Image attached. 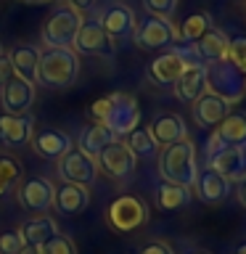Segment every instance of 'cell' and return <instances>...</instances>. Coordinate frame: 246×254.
I'll return each mask as SVG.
<instances>
[{
  "label": "cell",
  "instance_id": "cell-33",
  "mask_svg": "<svg viewBox=\"0 0 246 254\" xmlns=\"http://www.w3.org/2000/svg\"><path fill=\"white\" fill-rule=\"evenodd\" d=\"M40 254H77V246H74V241L71 238H66V236H56V238H51L48 244H43L40 246Z\"/></svg>",
  "mask_w": 246,
  "mask_h": 254
},
{
  "label": "cell",
  "instance_id": "cell-17",
  "mask_svg": "<svg viewBox=\"0 0 246 254\" xmlns=\"http://www.w3.org/2000/svg\"><path fill=\"white\" fill-rule=\"evenodd\" d=\"M53 196H56V186L45 178H29L19 188V204L27 212H37V214H45L51 209Z\"/></svg>",
  "mask_w": 246,
  "mask_h": 254
},
{
  "label": "cell",
  "instance_id": "cell-10",
  "mask_svg": "<svg viewBox=\"0 0 246 254\" xmlns=\"http://www.w3.org/2000/svg\"><path fill=\"white\" fill-rule=\"evenodd\" d=\"M71 51L77 56H98V59H111L114 56V43H111V37L103 32L101 21L95 19H85L82 27H79L77 37H74V45H71Z\"/></svg>",
  "mask_w": 246,
  "mask_h": 254
},
{
  "label": "cell",
  "instance_id": "cell-15",
  "mask_svg": "<svg viewBox=\"0 0 246 254\" xmlns=\"http://www.w3.org/2000/svg\"><path fill=\"white\" fill-rule=\"evenodd\" d=\"M0 103H3V114H29L32 103H35V85L13 74L0 87Z\"/></svg>",
  "mask_w": 246,
  "mask_h": 254
},
{
  "label": "cell",
  "instance_id": "cell-13",
  "mask_svg": "<svg viewBox=\"0 0 246 254\" xmlns=\"http://www.w3.org/2000/svg\"><path fill=\"white\" fill-rule=\"evenodd\" d=\"M95 19L101 21V27H103V32L111 37V43L130 40L132 32H135V27H138L132 8L124 5V3H109L98 16H95Z\"/></svg>",
  "mask_w": 246,
  "mask_h": 254
},
{
  "label": "cell",
  "instance_id": "cell-5",
  "mask_svg": "<svg viewBox=\"0 0 246 254\" xmlns=\"http://www.w3.org/2000/svg\"><path fill=\"white\" fill-rule=\"evenodd\" d=\"M85 16L69 3H59L43 24V43L45 48H71Z\"/></svg>",
  "mask_w": 246,
  "mask_h": 254
},
{
  "label": "cell",
  "instance_id": "cell-36",
  "mask_svg": "<svg viewBox=\"0 0 246 254\" xmlns=\"http://www.w3.org/2000/svg\"><path fill=\"white\" fill-rule=\"evenodd\" d=\"M138 254H175V252H172V246L164 244V241H148L146 246H140Z\"/></svg>",
  "mask_w": 246,
  "mask_h": 254
},
{
  "label": "cell",
  "instance_id": "cell-11",
  "mask_svg": "<svg viewBox=\"0 0 246 254\" xmlns=\"http://www.w3.org/2000/svg\"><path fill=\"white\" fill-rule=\"evenodd\" d=\"M246 146V111H230L206 140V154L220 148H241Z\"/></svg>",
  "mask_w": 246,
  "mask_h": 254
},
{
  "label": "cell",
  "instance_id": "cell-29",
  "mask_svg": "<svg viewBox=\"0 0 246 254\" xmlns=\"http://www.w3.org/2000/svg\"><path fill=\"white\" fill-rule=\"evenodd\" d=\"M212 27H214V24H212V16L206 13V11H196V13H190L188 19L183 21V27L178 29V35H180L183 43L193 45L196 40H201Z\"/></svg>",
  "mask_w": 246,
  "mask_h": 254
},
{
  "label": "cell",
  "instance_id": "cell-12",
  "mask_svg": "<svg viewBox=\"0 0 246 254\" xmlns=\"http://www.w3.org/2000/svg\"><path fill=\"white\" fill-rule=\"evenodd\" d=\"M95 162H98V170H103L111 180H127L135 172V162H138V159H135V154L130 148H127L124 140L117 138L111 146H106L98 156H95Z\"/></svg>",
  "mask_w": 246,
  "mask_h": 254
},
{
  "label": "cell",
  "instance_id": "cell-16",
  "mask_svg": "<svg viewBox=\"0 0 246 254\" xmlns=\"http://www.w3.org/2000/svg\"><path fill=\"white\" fill-rule=\"evenodd\" d=\"M35 135V117L32 114H0V143L8 148H24Z\"/></svg>",
  "mask_w": 246,
  "mask_h": 254
},
{
  "label": "cell",
  "instance_id": "cell-32",
  "mask_svg": "<svg viewBox=\"0 0 246 254\" xmlns=\"http://www.w3.org/2000/svg\"><path fill=\"white\" fill-rule=\"evenodd\" d=\"M21 178V164L16 162L13 156H8V154H0V183L3 186L11 188L16 180Z\"/></svg>",
  "mask_w": 246,
  "mask_h": 254
},
{
  "label": "cell",
  "instance_id": "cell-20",
  "mask_svg": "<svg viewBox=\"0 0 246 254\" xmlns=\"http://www.w3.org/2000/svg\"><path fill=\"white\" fill-rule=\"evenodd\" d=\"M32 148H35L37 156L43 159H59L66 154L71 148V138L63 130H56V127H45V130H40L32 135Z\"/></svg>",
  "mask_w": 246,
  "mask_h": 254
},
{
  "label": "cell",
  "instance_id": "cell-7",
  "mask_svg": "<svg viewBox=\"0 0 246 254\" xmlns=\"http://www.w3.org/2000/svg\"><path fill=\"white\" fill-rule=\"evenodd\" d=\"M132 40L143 51H164V48H172L175 43H180V35L172 19H162V16L148 13L143 21H138V27L132 32Z\"/></svg>",
  "mask_w": 246,
  "mask_h": 254
},
{
  "label": "cell",
  "instance_id": "cell-42",
  "mask_svg": "<svg viewBox=\"0 0 246 254\" xmlns=\"http://www.w3.org/2000/svg\"><path fill=\"white\" fill-rule=\"evenodd\" d=\"M8 190H11V188H8V186H3V183H0V198H3V196H8Z\"/></svg>",
  "mask_w": 246,
  "mask_h": 254
},
{
  "label": "cell",
  "instance_id": "cell-38",
  "mask_svg": "<svg viewBox=\"0 0 246 254\" xmlns=\"http://www.w3.org/2000/svg\"><path fill=\"white\" fill-rule=\"evenodd\" d=\"M69 3L74 5L79 13H82V11H90L93 5H98V0H69Z\"/></svg>",
  "mask_w": 246,
  "mask_h": 254
},
{
  "label": "cell",
  "instance_id": "cell-3",
  "mask_svg": "<svg viewBox=\"0 0 246 254\" xmlns=\"http://www.w3.org/2000/svg\"><path fill=\"white\" fill-rule=\"evenodd\" d=\"M159 175L164 183L193 188L196 175H198V162H196V146L193 140L185 138L180 143H172L159 151Z\"/></svg>",
  "mask_w": 246,
  "mask_h": 254
},
{
  "label": "cell",
  "instance_id": "cell-40",
  "mask_svg": "<svg viewBox=\"0 0 246 254\" xmlns=\"http://www.w3.org/2000/svg\"><path fill=\"white\" fill-rule=\"evenodd\" d=\"M19 254H40V246H27V244H24V249Z\"/></svg>",
  "mask_w": 246,
  "mask_h": 254
},
{
  "label": "cell",
  "instance_id": "cell-31",
  "mask_svg": "<svg viewBox=\"0 0 246 254\" xmlns=\"http://www.w3.org/2000/svg\"><path fill=\"white\" fill-rule=\"evenodd\" d=\"M230 64H236L241 71H246V35H233L228 37V56Z\"/></svg>",
  "mask_w": 246,
  "mask_h": 254
},
{
  "label": "cell",
  "instance_id": "cell-27",
  "mask_svg": "<svg viewBox=\"0 0 246 254\" xmlns=\"http://www.w3.org/2000/svg\"><path fill=\"white\" fill-rule=\"evenodd\" d=\"M117 140V135L109 130L106 125H101V122H93V125H87L82 132H79V140H77V148L79 151H85L87 156H98L106 146H111V143Z\"/></svg>",
  "mask_w": 246,
  "mask_h": 254
},
{
  "label": "cell",
  "instance_id": "cell-6",
  "mask_svg": "<svg viewBox=\"0 0 246 254\" xmlns=\"http://www.w3.org/2000/svg\"><path fill=\"white\" fill-rule=\"evenodd\" d=\"M106 222L117 233H132L148 222V206L132 193H122L109 204L106 209Z\"/></svg>",
  "mask_w": 246,
  "mask_h": 254
},
{
  "label": "cell",
  "instance_id": "cell-19",
  "mask_svg": "<svg viewBox=\"0 0 246 254\" xmlns=\"http://www.w3.org/2000/svg\"><path fill=\"white\" fill-rule=\"evenodd\" d=\"M151 138L156 140L159 148H167L172 146V143H180L188 138V127H185V119L180 114H172V111H167V114H159L154 122L148 127Z\"/></svg>",
  "mask_w": 246,
  "mask_h": 254
},
{
  "label": "cell",
  "instance_id": "cell-26",
  "mask_svg": "<svg viewBox=\"0 0 246 254\" xmlns=\"http://www.w3.org/2000/svg\"><path fill=\"white\" fill-rule=\"evenodd\" d=\"M19 233H21L27 246H43V244L51 241V238L59 236V228H56V222L51 220V214H35V217H29L19 228Z\"/></svg>",
  "mask_w": 246,
  "mask_h": 254
},
{
  "label": "cell",
  "instance_id": "cell-39",
  "mask_svg": "<svg viewBox=\"0 0 246 254\" xmlns=\"http://www.w3.org/2000/svg\"><path fill=\"white\" fill-rule=\"evenodd\" d=\"M236 196H238V201H241V204L246 206V180H241V183H238V190H236Z\"/></svg>",
  "mask_w": 246,
  "mask_h": 254
},
{
  "label": "cell",
  "instance_id": "cell-34",
  "mask_svg": "<svg viewBox=\"0 0 246 254\" xmlns=\"http://www.w3.org/2000/svg\"><path fill=\"white\" fill-rule=\"evenodd\" d=\"M143 5L151 16H162V19H172L178 11V0H143Z\"/></svg>",
  "mask_w": 246,
  "mask_h": 254
},
{
  "label": "cell",
  "instance_id": "cell-1",
  "mask_svg": "<svg viewBox=\"0 0 246 254\" xmlns=\"http://www.w3.org/2000/svg\"><path fill=\"white\" fill-rule=\"evenodd\" d=\"M90 114H93L95 122L106 125L119 140L127 138V135L140 125L138 101H135L130 93H109V95H103V98H98L93 103Z\"/></svg>",
  "mask_w": 246,
  "mask_h": 254
},
{
  "label": "cell",
  "instance_id": "cell-8",
  "mask_svg": "<svg viewBox=\"0 0 246 254\" xmlns=\"http://www.w3.org/2000/svg\"><path fill=\"white\" fill-rule=\"evenodd\" d=\"M193 53L190 48H167L164 53H159L154 61L148 64V79L162 87H172L183 74V69L188 64H193Z\"/></svg>",
  "mask_w": 246,
  "mask_h": 254
},
{
  "label": "cell",
  "instance_id": "cell-24",
  "mask_svg": "<svg viewBox=\"0 0 246 254\" xmlns=\"http://www.w3.org/2000/svg\"><path fill=\"white\" fill-rule=\"evenodd\" d=\"M90 204V188L87 186H74V183H63L61 188H56L53 206L61 214H79Z\"/></svg>",
  "mask_w": 246,
  "mask_h": 254
},
{
  "label": "cell",
  "instance_id": "cell-14",
  "mask_svg": "<svg viewBox=\"0 0 246 254\" xmlns=\"http://www.w3.org/2000/svg\"><path fill=\"white\" fill-rule=\"evenodd\" d=\"M206 167L222 175L230 186L246 180V146L241 148H220L214 154H206Z\"/></svg>",
  "mask_w": 246,
  "mask_h": 254
},
{
  "label": "cell",
  "instance_id": "cell-44",
  "mask_svg": "<svg viewBox=\"0 0 246 254\" xmlns=\"http://www.w3.org/2000/svg\"><path fill=\"white\" fill-rule=\"evenodd\" d=\"M24 3H45V0H24Z\"/></svg>",
  "mask_w": 246,
  "mask_h": 254
},
{
  "label": "cell",
  "instance_id": "cell-25",
  "mask_svg": "<svg viewBox=\"0 0 246 254\" xmlns=\"http://www.w3.org/2000/svg\"><path fill=\"white\" fill-rule=\"evenodd\" d=\"M8 61L13 66V74L27 79V82L35 85L37 82V64H40V48L35 45H16L11 53H8Z\"/></svg>",
  "mask_w": 246,
  "mask_h": 254
},
{
  "label": "cell",
  "instance_id": "cell-2",
  "mask_svg": "<svg viewBox=\"0 0 246 254\" xmlns=\"http://www.w3.org/2000/svg\"><path fill=\"white\" fill-rule=\"evenodd\" d=\"M79 77V56L71 48H45L40 51L37 64V82L51 87V90H63L71 87Z\"/></svg>",
  "mask_w": 246,
  "mask_h": 254
},
{
  "label": "cell",
  "instance_id": "cell-37",
  "mask_svg": "<svg viewBox=\"0 0 246 254\" xmlns=\"http://www.w3.org/2000/svg\"><path fill=\"white\" fill-rule=\"evenodd\" d=\"M11 77H13V66H11V61H8V56L3 53L0 56V87H3Z\"/></svg>",
  "mask_w": 246,
  "mask_h": 254
},
{
  "label": "cell",
  "instance_id": "cell-23",
  "mask_svg": "<svg viewBox=\"0 0 246 254\" xmlns=\"http://www.w3.org/2000/svg\"><path fill=\"white\" fill-rule=\"evenodd\" d=\"M190 53H193L196 61L201 64H212V61H220L228 56V35L217 27H212L201 40H196L193 45H188Z\"/></svg>",
  "mask_w": 246,
  "mask_h": 254
},
{
  "label": "cell",
  "instance_id": "cell-43",
  "mask_svg": "<svg viewBox=\"0 0 246 254\" xmlns=\"http://www.w3.org/2000/svg\"><path fill=\"white\" fill-rule=\"evenodd\" d=\"M188 254H209V252H204V249H193V252H188Z\"/></svg>",
  "mask_w": 246,
  "mask_h": 254
},
{
  "label": "cell",
  "instance_id": "cell-28",
  "mask_svg": "<svg viewBox=\"0 0 246 254\" xmlns=\"http://www.w3.org/2000/svg\"><path fill=\"white\" fill-rule=\"evenodd\" d=\"M193 188H185V186H175V183H162V186L156 188V206L162 212H178L183 206L190 204V193Z\"/></svg>",
  "mask_w": 246,
  "mask_h": 254
},
{
  "label": "cell",
  "instance_id": "cell-30",
  "mask_svg": "<svg viewBox=\"0 0 246 254\" xmlns=\"http://www.w3.org/2000/svg\"><path fill=\"white\" fill-rule=\"evenodd\" d=\"M127 148L135 154V159H154L159 156V146H156V140L151 138V132H148V127H135V130L127 135Z\"/></svg>",
  "mask_w": 246,
  "mask_h": 254
},
{
  "label": "cell",
  "instance_id": "cell-45",
  "mask_svg": "<svg viewBox=\"0 0 246 254\" xmlns=\"http://www.w3.org/2000/svg\"><path fill=\"white\" fill-rule=\"evenodd\" d=\"M0 56H3V43H0Z\"/></svg>",
  "mask_w": 246,
  "mask_h": 254
},
{
  "label": "cell",
  "instance_id": "cell-21",
  "mask_svg": "<svg viewBox=\"0 0 246 254\" xmlns=\"http://www.w3.org/2000/svg\"><path fill=\"white\" fill-rule=\"evenodd\" d=\"M230 114V106L217 95H212L206 90L198 101H193V122L204 130H214L222 119Z\"/></svg>",
  "mask_w": 246,
  "mask_h": 254
},
{
  "label": "cell",
  "instance_id": "cell-4",
  "mask_svg": "<svg viewBox=\"0 0 246 254\" xmlns=\"http://www.w3.org/2000/svg\"><path fill=\"white\" fill-rule=\"evenodd\" d=\"M204 66H206V90H209L212 95L222 98L228 106H236L238 101H244V95H246V71H241L228 59L204 64Z\"/></svg>",
  "mask_w": 246,
  "mask_h": 254
},
{
  "label": "cell",
  "instance_id": "cell-41",
  "mask_svg": "<svg viewBox=\"0 0 246 254\" xmlns=\"http://www.w3.org/2000/svg\"><path fill=\"white\" fill-rule=\"evenodd\" d=\"M233 254H246V241H241V244H238L236 249H233Z\"/></svg>",
  "mask_w": 246,
  "mask_h": 254
},
{
  "label": "cell",
  "instance_id": "cell-18",
  "mask_svg": "<svg viewBox=\"0 0 246 254\" xmlns=\"http://www.w3.org/2000/svg\"><path fill=\"white\" fill-rule=\"evenodd\" d=\"M178 101L183 103H193L206 93V66L201 61H193L183 69V74L178 77V82L172 85Z\"/></svg>",
  "mask_w": 246,
  "mask_h": 254
},
{
  "label": "cell",
  "instance_id": "cell-35",
  "mask_svg": "<svg viewBox=\"0 0 246 254\" xmlns=\"http://www.w3.org/2000/svg\"><path fill=\"white\" fill-rule=\"evenodd\" d=\"M24 249V238L19 230H3L0 233V254H19Z\"/></svg>",
  "mask_w": 246,
  "mask_h": 254
},
{
  "label": "cell",
  "instance_id": "cell-9",
  "mask_svg": "<svg viewBox=\"0 0 246 254\" xmlns=\"http://www.w3.org/2000/svg\"><path fill=\"white\" fill-rule=\"evenodd\" d=\"M59 175L63 183H74V186H87L90 188L98 178V162L87 156L85 151L71 146L66 154L59 159Z\"/></svg>",
  "mask_w": 246,
  "mask_h": 254
},
{
  "label": "cell",
  "instance_id": "cell-22",
  "mask_svg": "<svg viewBox=\"0 0 246 254\" xmlns=\"http://www.w3.org/2000/svg\"><path fill=\"white\" fill-rule=\"evenodd\" d=\"M193 188H196V196L201 198L204 204H222L230 196V183L214 170H209V167H206V170H198Z\"/></svg>",
  "mask_w": 246,
  "mask_h": 254
}]
</instances>
